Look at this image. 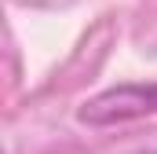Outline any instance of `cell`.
I'll return each mask as SVG.
<instances>
[{"instance_id": "cell-1", "label": "cell", "mask_w": 157, "mask_h": 154, "mask_svg": "<svg viewBox=\"0 0 157 154\" xmlns=\"http://www.w3.org/2000/svg\"><path fill=\"white\" fill-rule=\"evenodd\" d=\"M157 117V81H132V84H113L91 99H84L77 110L80 125L91 128H110V125H128V121H143Z\"/></svg>"}, {"instance_id": "cell-2", "label": "cell", "mask_w": 157, "mask_h": 154, "mask_svg": "<svg viewBox=\"0 0 157 154\" xmlns=\"http://www.w3.org/2000/svg\"><path fill=\"white\" fill-rule=\"evenodd\" d=\"M150 154H157V151H150Z\"/></svg>"}]
</instances>
